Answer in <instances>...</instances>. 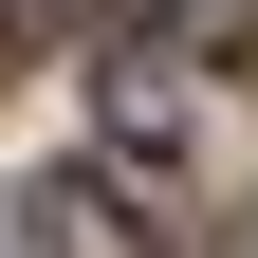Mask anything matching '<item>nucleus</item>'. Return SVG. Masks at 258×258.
Here are the masks:
<instances>
[{"label":"nucleus","instance_id":"obj_1","mask_svg":"<svg viewBox=\"0 0 258 258\" xmlns=\"http://www.w3.org/2000/svg\"><path fill=\"white\" fill-rule=\"evenodd\" d=\"M37 258H148V240H129V203H111L92 166H55V184H37Z\"/></svg>","mask_w":258,"mask_h":258},{"label":"nucleus","instance_id":"obj_2","mask_svg":"<svg viewBox=\"0 0 258 258\" xmlns=\"http://www.w3.org/2000/svg\"><path fill=\"white\" fill-rule=\"evenodd\" d=\"M19 37H148V0H0V55Z\"/></svg>","mask_w":258,"mask_h":258},{"label":"nucleus","instance_id":"obj_3","mask_svg":"<svg viewBox=\"0 0 258 258\" xmlns=\"http://www.w3.org/2000/svg\"><path fill=\"white\" fill-rule=\"evenodd\" d=\"M111 129H129V148H184V74H166V55L111 74Z\"/></svg>","mask_w":258,"mask_h":258}]
</instances>
